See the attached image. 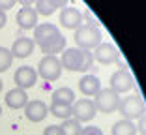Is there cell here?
Returning <instances> with one entry per match:
<instances>
[{"instance_id": "6da1fadb", "label": "cell", "mask_w": 146, "mask_h": 135, "mask_svg": "<svg viewBox=\"0 0 146 135\" xmlns=\"http://www.w3.org/2000/svg\"><path fill=\"white\" fill-rule=\"evenodd\" d=\"M34 43L45 55H58L66 49V38L60 34L56 25L43 23L34 28Z\"/></svg>"}, {"instance_id": "7a4b0ae2", "label": "cell", "mask_w": 146, "mask_h": 135, "mask_svg": "<svg viewBox=\"0 0 146 135\" xmlns=\"http://www.w3.org/2000/svg\"><path fill=\"white\" fill-rule=\"evenodd\" d=\"M75 43H77L79 49H88V51H92V49H96L99 43H101V30L99 28H94V26H86V25H81L75 30Z\"/></svg>"}, {"instance_id": "3957f363", "label": "cell", "mask_w": 146, "mask_h": 135, "mask_svg": "<svg viewBox=\"0 0 146 135\" xmlns=\"http://www.w3.org/2000/svg\"><path fill=\"white\" fill-rule=\"evenodd\" d=\"M118 111L122 113V116L125 120H135V118H141L142 114L146 113V107H144V101L139 94H129V96L122 98L120 100V107Z\"/></svg>"}, {"instance_id": "277c9868", "label": "cell", "mask_w": 146, "mask_h": 135, "mask_svg": "<svg viewBox=\"0 0 146 135\" xmlns=\"http://www.w3.org/2000/svg\"><path fill=\"white\" fill-rule=\"evenodd\" d=\"M120 94H116L112 88H101L94 96V105L99 113H105V114H111L114 111H118L120 107Z\"/></svg>"}, {"instance_id": "5b68a950", "label": "cell", "mask_w": 146, "mask_h": 135, "mask_svg": "<svg viewBox=\"0 0 146 135\" xmlns=\"http://www.w3.org/2000/svg\"><path fill=\"white\" fill-rule=\"evenodd\" d=\"M62 62L56 55H45L38 64V75L45 81H56L62 75Z\"/></svg>"}, {"instance_id": "8992f818", "label": "cell", "mask_w": 146, "mask_h": 135, "mask_svg": "<svg viewBox=\"0 0 146 135\" xmlns=\"http://www.w3.org/2000/svg\"><path fill=\"white\" fill-rule=\"evenodd\" d=\"M98 114L94 101L90 98H81V100H75V103L71 105V116L79 122H90L94 120V116Z\"/></svg>"}, {"instance_id": "52a82bcc", "label": "cell", "mask_w": 146, "mask_h": 135, "mask_svg": "<svg viewBox=\"0 0 146 135\" xmlns=\"http://www.w3.org/2000/svg\"><path fill=\"white\" fill-rule=\"evenodd\" d=\"M62 68L68 71H82L84 68V51L79 47H69L62 51Z\"/></svg>"}, {"instance_id": "ba28073f", "label": "cell", "mask_w": 146, "mask_h": 135, "mask_svg": "<svg viewBox=\"0 0 146 135\" xmlns=\"http://www.w3.org/2000/svg\"><path fill=\"white\" fill-rule=\"evenodd\" d=\"M133 86H135L133 75L129 73V70H125V68H120V70H116L114 73L111 75V83H109V88H112L116 94H124V92H129Z\"/></svg>"}, {"instance_id": "9c48e42d", "label": "cell", "mask_w": 146, "mask_h": 135, "mask_svg": "<svg viewBox=\"0 0 146 135\" xmlns=\"http://www.w3.org/2000/svg\"><path fill=\"white\" fill-rule=\"evenodd\" d=\"M92 53H94V60L103 66L114 64V62L120 60V53H118V49L112 43H99Z\"/></svg>"}, {"instance_id": "30bf717a", "label": "cell", "mask_w": 146, "mask_h": 135, "mask_svg": "<svg viewBox=\"0 0 146 135\" xmlns=\"http://www.w3.org/2000/svg\"><path fill=\"white\" fill-rule=\"evenodd\" d=\"M13 81H15L17 88H23V90L32 88L38 83V71L32 66H21V68H17V71L13 75Z\"/></svg>"}, {"instance_id": "8fae6325", "label": "cell", "mask_w": 146, "mask_h": 135, "mask_svg": "<svg viewBox=\"0 0 146 135\" xmlns=\"http://www.w3.org/2000/svg\"><path fill=\"white\" fill-rule=\"evenodd\" d=\"M60 25L69 30H77L81 25H84L82 21V13L73 6H66L60 9Z\"/></svg>"}, {"instance_id": "7c38bea8", "label": "cell", "mask_w": 146, "mask_h": 135, "mask_svg": "<svg viewBox=\"0 0 146 135\" xmlns=\"http://www.w3.org/2000/svg\"><path fill=\"white\" fill-rule=\"evenodd\" d=\"M49 114V107L45 101L41 100H32L26 103L25 107V116L30 120V122H41L45 120V116Z\"/></svg>"}, {"instance_id": "4fadbf2b", "label": "cell", "mask_w": 146, "mask_h": 135, "mask_svg": "<svg viewBox=\"0 0 146 135\" xmlns=\"http://www.w3.org/2000/svg\"><path fill=\"white\" fill-rule=\"evenodd\" d=\"M15 21L23 30H34L38 26V11L34 8H21L15 15Z\"/></svg>"}, {"instance_id": "5bb4252c", "label": "cell", "mask_w": 146, "mask_h": 135, "mask_svg": "<svg viewBox=\"0 0 146 135\" xmlns=\"http://www.w3.org/2000/svg\"><path fill=\"white\" fill-rule=\"evenodd\" d=\"M36 43H34V39L32 38H26V36H19L15 41H13L11 45V55L13 58H26V57H30V53L34 51Z\"/></svg>"}, {"instance_id": "9a60e30c", "label": "cell", "mask_w": 146, "mask_h": 135, "mask_svg": "<svg viewBox=\"0 0 146 135\" xmlns=\"http://www.w3.org/2000/svg\"><path fill=\"white\" fill-rule=\"evenodd\" d=\"M6 105H8L9 109H25L26 103H28V94H26V90H23V88H11V90L6 92V98H4Z\"/></svg>"}, {"instance_id": "2e32d148", "label": "cell", "mask_w": 146, "mask_h": 135, "mask_svg": "<svg viewBox=\"0 0 146 135\" xmlns=\"http://www.w3.org/2000/svg\"><path fill=\"white\" fill-rule=\"evenodd\" d=\"M68 2H69V0H38L34 9L38 11V15H45V17H49V15H52L56 9L66 8Z\"/></svg>"}, {"instance_id": "e0dca14e", "label": "cell", "mask_w": 146, "mask_h": 135, "mask_svg": "<svg viewBox=\"0 0 146 135\" xmlns=\"http://www.w3.org/2000/svg\"><path fill=\"white\" fill-rule=\"evenodd\" d=\"M79 90L84 96H96L99 90H101V81L96 75H84V77L79 81Z\"/></svg>"}, {"instance_id": "ac0fdd59", "label": "cell", "mask_w": 146, "mask_h": 135, "mask_svg": "<svg viewBox=\"0 0 146 135\" xmlns=\"http://www.w3.org/2000/svg\"><path fill=\"white\" fill-rule=\"evenodd\" d=\"M51 103H62V105H73L75 103V92L69 86H60L52 92Z\"/></svg>"}, {"instance_id": "d6986e66", "label": "cell", "mask_w": 146, "mask_h": 135, "mask_svg": "<svg viewBox=\"0 0 146 135\" xmlns=\"http://www.w3.org/2000/svg\"><path fill=\"white\" fill-rule=\"evenodd\" d=\"M112 135H137V126L131 120L122 118L112 126Z\"/></svg>"}, {"instance_id": "ffe728a7", "label": "cell", "mask_w": 146, "mask_h": 135, "mask_svg": "<svg viewBox=\"0 0 146 135\" xmlns=\"http://www.w3.org/2000/svg\"><path fill=\"white\" fill-rule=\"evenodd\" d=\"M81 130H82L81 122L75 120V118H66L60 126L62 135H81Z\"/></svg>"}, {"instance_id": "44dd1931", "label": "cell", "mask_w": 146, "mask_h": 135, "mask_svg": "<svg viewBox=\"0 0 146 135\" xmlns=\"http://www.w3.org/2000/svg\"><path fill=\"white\" fill-rule=\"evenodd\" d=\"M49 113L54 114V116L60 118V120H66V118H71V105L51 103V105H49Z\"/></svg>"}, {"instance_id": "7402d4cb", "label": "cell", "mask_w": 146, "mask_h": 135, "mask_svg": "<svg viewBox=\"0 0 146 135\" xmlns=\"http://www.w3.org/2000/svg\"><path fill=\"white\" fill-rule=\"evenodd\" d=\"M13 64V55L9 49L6 47H0V73H4V71H8L9 68H11Z\"/></svg>"}, {"instance_id": "603a6c76", "label": "cell", "mask_w": 146, "mask_h": 135, "mask_svg": "<svg viewBox=\"0 0 146 135\" xmlns=\"http://www.w3.org/2000/svg\"><path fill=\"white\" fill-rule=\"evenodd\" d=\"M82 21H84V25H86V26H94V28H99L98 19H96L94 15H92V11H88V9L82 13Z\"/></svg>"}, {"instance_id": "cb8c5ba5", "label": "cell", "mask_w": 146, "mask_h": 135, "mask_svg": "<svg viewBox=\"0 0 146 135\" xmlns=\"http://www.w3.org/2000/svg\"><path fill=\"white\" fill-rule=\"evenodd\" d=\"M81 135H103V130L99 126H86L81 130Z\"/></svg>"}, {"instance_id": "d4e9b609", "label": "cell", "mask_w": 146, "mask_h": 135, "mask_svg": "<svg viewBox=\"0 0 146 135\" xmlns=\"http://www.w3.org/2000/svg\"><path fill=\"white\" fill-rule=\"evenodd\" d=\"M43 135H62L60 126H54V124H51V126H47L45 130H43Z\"/></svg>"}, {"instance_id": "484cf974", "label": "cell", "mask_w": 146, "mask_h": 135, "mask_svg": "<svg viewBox=\"0 0 146 135\" xmlns=\"http://www.w3.org/2000/svg\"><path fill=\"white\" fill-rule=\"evenodd\" d=\"M137 131L141 135H146V113L139 118V124H137Z\"/></svg>"}, {"instance_id": "4316f807", "label": "cell", "mask_w": 146, "mask_h": 135, "mask_svg": "<svg viewBox=\"0 0 146 135\" xmlns=\"http://www.w3.org/2000/svg\"><path fill=\"white\" fill-rule=\"evenodd\" d=\"M15 4H17V0H0V9H2V11H8V9H11Z\"/></svg>"}, {"instance_id": "83f0119b", "label": "cell", "mask_w": 146, "mask_h": 135, "mask_svg": "<svg viewBox=\"0 0 146 135\" xmlns=\"http://www.w3.org/2000/svg\"><path fill=\"white\" fill-rule=\"evenodd\" d=\"M17 2L23 6V8H30V6H34L38 0H17Z\"/></svg>"}, {"instance_id": "f1b7e54d", "label": "cell", "mask_w": 146, "mask_h": 135, "mask_svg": "<svg viewBox=\"0 0 146 135\" xmlns=\"http://www.w3.org/2000/svg\"><path fill=\"white\" fill-rule=\"evenodd\" d=\"M6 23H8V15H6V11H2V9H0V28H4Z\"/></svg>"}, {"instance_id": "f546056e", "label": "cell", "mask_w": 146, "mask_h": 135, "mask_svg": "<svg viewBox=\"0 0 146 135\" xmlns=\"http://www.w3.org/2000/svg\"><path fill=\"white\" fill-rule=\"evenodd\" d=\"M0 92H2V79H0Z\"/></svg>"}, {"instance_id": "4dcf8cb0", "label": "cell", "mask_w": 146, "mask_h": 135, "mask_svg": "<svg viewBox=\"0 0 146 135\" xmlns=\"http://www.w3.org/2000/svg\"><path fill=\"white\" fill-rule=\"evenodd\" d=\"M0 114H2V105H0Z\"/></svg>"}]
</instances>
